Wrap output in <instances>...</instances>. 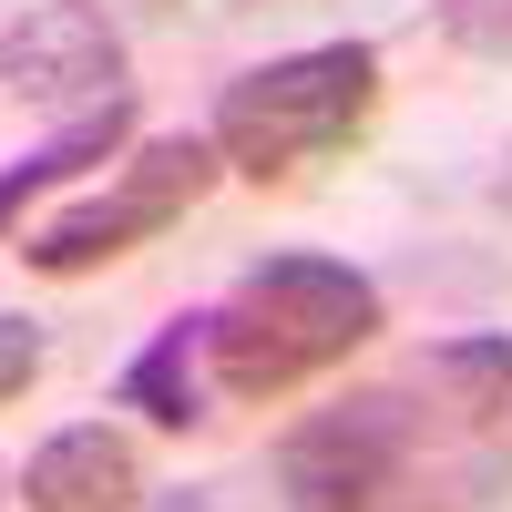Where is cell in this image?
<instances>
[{
  "label": "cell",
  "mask_w": 512,
  "mask_h": 512,
  "mask_svg": "<svg viewBox=\"0 0 512 512\" xmlns=\"http://www.w3.org/2000/svg\"><path fill=\"white\" fill-rule=\"evenodd\" d=\"M123 144H134V93H113V103H82L52 144H31V154H11L0 164V236L21 226V205L31 195H52V185H72V175H93V164H113Z\"/></svg>",
  "instance_id": "7"
},
{
  "label": "cell",
  "mask_w": 512,
  "mask_h": 512,
  "mask_svg": "<svg viewBox=\"0 0 512 512\" xmlns=\"http://www.w3.org/2000/svg\"><path fill=\"white\" fill-rule=\"evenodd\" d=\"M0 492H11V472H0Z\"/></svg>",
  "instance_id": "14"
},
{
  "label": "cell",
  "mask_w": 512,
  "mask_h": 512,
  "mask_svg": "<svg viewBox=\"0 0 512 512\" xmlns=\"http://www.w3.org/2000/svg\"><path fill=\"white\" fill-rule=\"evenodd\" d=\"M379 318H390V297L349 256H308V246L246 256L236 287L205 308V379L226 400H287L297 379H318L349 349H369Z\"/></svg>",
  "instance_id": "2"
},
{
  "label": "cell",
  "mask_w": 512,
  "mask_h": 512,
  "mask_svg": "<svg viewBox=\"0 0 512 512\" xmlns=\"http://www.w3.org/2000/svg\"><path fill=\"white\" fill-rule=\"evenodd\" d=\"M0 82L21 103H113L123 93V31L103 0H0Z\"/></svg>",
  "instance_id": "5"
},
{
  "label": "cell",
  "mask_w": 512,
  "mask_h": 512,
  "mask_svg": "<svg viewBox=\"0 0 512 512\" xmlns=\"http://www.w3.org/2000/svg\"><path fill=\"white\" fill-rule=\"evenodd\" d=\"M123 410H144L154 431H195L205 420V308L164 318L134 359H123Z\"/></svg>",
  "instance_id": "8"
},
{
  "label": "cell",
  "mask_w": 512,
  "mask_h": 512,
  "mask_svg": "<svg viewBox=\"0 0 512 512\" xmlns=\"http://www.w3.org/2000/svg\"><path fill=\"white\" fill-rule=\"evenodd\" d=\"M369 113H379V52L369 41H318V52H277V62L236 72L205 113V134H216L226 175L277 185L318 154H349L369 134Z\"/></svg>",
  "instance_id": "3"
},
{
  "label": "cell",
  "mask_w": 512,
  "mask_h": 512,
  "mask_svg": "<svg viewBox=\"0 0 512 512\" xmlns=\"http://www.w3.org/2000/svg\"><path fill=\"white\" fill-rule=\"evenodd\" d=\"M154 512H216V492H164Z\"/></svg>",
  "instance_id": "12"
},
{
  "label": "cell",
  "mask_w": 512,
  "mask_h": 512,
  "mask_svg": "<svg viewBox=\"0 0 512 512\" xmlns=\"http://www.w3.org/2000/svg\"><path fill=\"white\" fill-rule=\"evenodd\" d=\"M451 390V410L461 420H502L512 410V328H482V338H441L431 359H420Z\"/></svg>",
  "instance_id": "9"
},
{
  "label": "cell",
  "mask_w": 512,
  "mask_h": 512,
  "mask_svg": "<svg viewBox=\"0 0 512 512\" xmlns=\"http://www.w3.org/2000/svg\"><path fill=\"white\" fill-rule=\"evenodd\" d=\"M216 175H226L216 134H154V144H134V164H123L103 195H82L41 236H21V267H41V277H93V267H113V256L154 246L164 226H185Z\"/></svg>",
  "instance_id": "4"
},
{
  "label": "cell",
  "mask_w": 512,
  "mask_h": 512,
  "mask_svg": "<svg viewBox=\"0 0 512 512\" xmlns=\"http://www.w3.org/2000/svg\"><path fill=\"white\" fill-rule=\"evenodd\" d=\"M41 359H52V338H41V318H0V410H11L31 379H41Z\"/></svg>",
  "instance_id": "11"
},
{
  "label": "cell",
  "mask_w": 512,
  "mask_h": 512,
  "mask_svg": "<svg viewBox=\"0 0 512 512\" xmlns=\"http://www.w3.org/2000/svg\"><path fill=\"white\" fill-rule=\"evenodd\" d=\"M21 502L31 512H134L144 502V451L113 420H72L21 461Z\"/></svg>",
  "instance_id": "6"
},
{
  "label": "cell",
  "mask_w": 512,
  "mask_h": 512,
  "mask_svg": "<svg viewBox=\"0 0 512 512\" xmlns=\"http://www.w3.org/2000/svg\"><path fill=\"white\" fill-rule=\"evenodd\" d=\"M492 205H502V216H512V164H502V175H492Z\"/></svg>",
  "instance_id": "13"
},
{
  "label": "cell",
  "mask_w": 512,
  "mask_h": 512,
  "mask_svg": "<svg viewBox=\"0 0 512 512\" xmlns=\"http://www.w3.org/2000/svg\"><path fill=\"white\" fill-rule=\"evenodd\" d=\"M441 41L472 62H512V0H441Z\"/></svg>",
  "instance_id": "10"
},
{
  "label": "cell",
  "mask_w": 512,
  "mask_h": 512,
  "mask_svg": "<svg viewBox=\"0 0 512 512\" xmlns=\"http://www.w3.org/2000/svg\"><path fill=\"white\" fill-rule=\"evenodd\" d=\"M441 410H451V390L431 369L420 379H369L338 410H308L297 431H277L267 472H277L287 512H472L512 472L492 451H451Z\"/></svg>",
  "instance_id": "1"
}]
</instances>
